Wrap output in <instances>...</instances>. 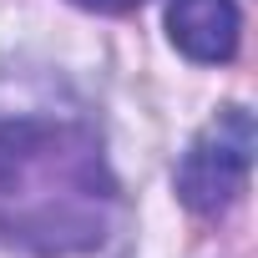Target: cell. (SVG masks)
Masks as SVG:
<instances>
[{"label":"cell","instance_id":"2","mask_svg":"<svg viewBox=\"0 0 258 258\" xmlns=\"http://www.w3.org/2000/svg\"><path fill=\"white\" fill-rule=\"evenodd\" d=\"M248 172H253V116L248 106H223L177 162V198L192 213L213 218L238 203Z\"/></svg>","mask_w":258,"mask_h":258},{"label":"cell","instance_id":"1","mask_svg":"<svg viewBox=\"0 0 258 258\" xmlns=\"http://www.w3.org/2000/svg\"><path fill=\"white\" fill-rule=\"evenodd\" d=\"M111 177L91 132L71 121H0V238L41 253L101 243Z\"/></svg>","mask_w":258,"mask_h":258},{"label":"cell","instance_id":"4","mask_svg":"<svg viewBox=\"0 0 258 258\" xmlns=\"http://www.w3.org/2000/svg\"><path fill=\"white\" fill-rule=\"evenodd\" d=\"M76 6H86V11H101V16H126V11L147 6V0H76Z\"/></svg>","mask_w":258,"mask_h":258},{"label":"cell","instance_id":"3","mask_svg":"<svg viewBox=\"0 0 258 258\" xmlns=\"http://www.w3.org/2000/svg\"><path fill=\"white\" fill-rule=\"evenodd\" d=\"M238 31H243V21H238L233 0H172V6H167V36L198 66L233 61Z\"/></svg>","mask_w":258,"mask_h":258}]
</instances>
